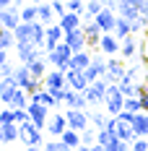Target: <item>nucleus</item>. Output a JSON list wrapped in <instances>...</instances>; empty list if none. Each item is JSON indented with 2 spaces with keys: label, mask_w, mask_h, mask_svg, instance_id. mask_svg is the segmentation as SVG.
<instances>
[{
  "label": "nucleus",
  "mask_w": 148,
  "mask_h": 151,
  "mask_svg": "<svg viewBox=\"0 0 148 151\" xmlns=\"http://www.w3.org/2000/svg\"><path fill=\"white\" fill-rule=\"evenodd\" d=\"M47 60L52 63L55 68H60L62 73H68V70H70V60H73V50H70V45L60 42V45L47 55Z\"/></svg>",
  "instance_id": "obj_1"
},
{
  "label": "nucleus",
  "mask_w": 148,
  "mask_h": 151,
  "mask_svg": "<svg viewBox=\"0 0 148 151\" xmlns=\"http://www.w3.org/2000/svg\"><path fill=\"white\" fill-rule=\"evenodd\" d=\"M107 91H109V81L107 78H99V81L89 83V89L83 91V94H86L89 104H102V102H107Z\"/></svg>",
  "instance_id": "obj_2"
},
{
  "label": "nucleus",
  "mask_w": 148,
  "mask_h": 151,
  "mask_svg": "<svg viewBox=\"0 0 148 151\" xmlns=\"http://www.w3.org/2000/svg\"><path fill=\"white\" fill-rule=\"evenodd\" d=\"M122 109H125V94L119 91L117 83H109V91H107V112L117 117Z\"/></svg>",
  "instance_id": "obj_3"
},
{
  "label": "nucleus",
  "mask_w": 148,
  "mask_h": 151,
  "mask_svg": "<svg viewBox=\"0 0 148 151\" xmlns=\"http://www.w3.org/2000/svg\"><path fill=\"white\" fill-rule=\"evenodd\" d=\"M65 117H68V128H73L78 133H83V130L89 128V120H91V115L86 109H68Z\"/></svg>",
  "instance_id": "obj_4"
},
{
  "label": "nucleus",
  "mask_w": 148,
  "mask_h": 151,
  "mask_svg": "<svg viewBox=\"0 0 148 151\" xmlns=\"http://www.w3.org/2000/svg\"><path fill=\"white\" fill-rule=\"evenodd\" d=\"M26 109H29L31 122H34L39 130H44L47 122H49V117H47V109H49V107H47V104H39V102H29V107H26Z\"/></svg>",
  "instance_id": "obj_5"
},
{
  "label": "nucleus",
  "mask_w": 148,
  "mask_h": 151,
  "mask_svg": "<svg viewBox=\"0 0 148 151\" xmlns=\"http://www.w3.org/2000/svg\"><path fill=\"white\" fill-rule=\"evenodd\" d=\"M125 73H127V68H125L122 60H117V58H109V60H107V73H104V78H107L109 83H119V81L125 78Z\"/></svg>",
  "instance_id": "obj_6"
},
{
  "label": "nucleus",
  "mask_w": 148,
  "mask_h": 151,
  "mask_svg": "<svg viewBox=\"0 0 148 151\" xmlns=\"http://www.w3.org/2000/svg\"><path fill=\"white\" fill-rule=\"evenodd\" d=\"M21 141H24L26 146H39V143H42V130H39L31 120L24 122V125H21Z\"/></svg>",
  "instance_id": "obj_7"
},
{
  "label": "nucleus",
  "mask_w": 148,
  "mask_h": 151,
  "mask_svg": "<svg viewBox=\"0 0 148 151\" xmlns=\"http://www.w3.org/2000/svg\"><path fill=\"white\" fill-rule=\"evenodd\" d=\"M65 45H70L73 52H81V50H86L89 42H86V34H83V26L81 29H73V31H65V39H62Z\"/></svg>",
  "instance_id": "obj_8"
},
{
  "label": "nucleus",
  "mask_w": 148,
  "mask_h": 151,
  "mask_svg": "<svg viewBox=\"0 0 148 151\" xmlns=\"http://www.w3.org/2000/svg\"><path fill=\"white\" fill-rule=\"evenodd\" d=\"M117 11H109V8H104L102 13L96 16V18H94V21H96V24H99V26H102V31L104 34H114V26H117Z\"/></svg>",
  "instance_id": "obj_9"
},
{
  "label": "nucleus",
  "mask_w": 148,
  "mask_h": 151,
  "mask_svg": "<svg viewBox=\"0 0 148 151\" xmlns=\"http://www.w3.org/2000/svg\"><path fill=\"white\" fill-rule=\"evenodd\" d=\"M89 104V99H86V94L83 91H75V89H65V107L68 109H86Z\"/></svg>",
  "instance_id": "obj_10"
},
{
  "label": "nucleus",
  "mask_w": 148,
  "mask_h": 151,
  "mask_svg": "<svg viewBox=\"0 0 148 151\" xmlns=\"http://www.w3.org/2000/svg\"><path fill=\"white\" fill-rule=\"evenodd\" d=\"M16 50H18V63H24V65H31L36 58L44 55V50H39L34 45H16Z\"/></svg>",
  "instance_id": "obj_11"
},
{
  "label": "nucleus",
  "mask_w": 148,
  "mask_h": 151,
  "mask_svg": "<svg viewBox=\"0 0 148 151\" xmlns=\"http://www.w3.org/2000/svg\"><path fill=\"white\" fill-rule=\"evenodd\" d=\"M62 39H65V31H62V26H60V24H52V26H47V42H44V52L49 55V52H52V50H55V47H57L60 42H62Z\"/></svg>",
  "instance_id": "obj_12"
},
{
  "label": "nucleus",
  "mask_w": 148,
  "mask_h": 151,
  "mask_svg": "<svg viewBox=\"0 0 148 151\" xmlns=\"http://www.w3.org/2000/svg\"><path fill=\"white\" fill-rule=\"evenodd\" d=\"M83 73H86V78H89V83H94V81L104 78V73H107V60H104V58H94V60H91V65L83 70Z\"/></svg>",
  "instance_id": "obj_13"
},
{
  "label": "nucleus",
  "mask_w": 148,
  "mask_h": 151,
  "mask_svg": "<svg viewBox=\"0 0 148 151\" xmlns=\"http://www.w3.org/2000/svg\"><path fill=\"white\" fill-rule=\"evenodd\" d=\"M65 78H68V86L75 91H86L89 89V78H86V73L83 70H75V68H70L68 73H65Z\"/></svg>",
  "instance_id": "obj_14"
},
{
  "label": "nucleus",
  "mask_w": 148,
  "mask_h": 151,
  "mask_svg": "<svg viewBox=\"0 0 148 151\" xmlns=\"http://www.w3.org/2000/svg\"><path fill=\"white\" fill-rule=\"evenodd\" d=\"M83 34H86V42H89V47H99V42H102V26L96 24V21H83Z\"/></svg>",
  "instance_id": "obj_15"
},
{
  "label": "nucleus",
  "mask_w": 148,
  "mask_h": 151,
  "mask_svg": "<svg viewBox=\"0 0 148 151\" xmlns=\"http://www.w3.org/2000/svg\"><path fill=\"white\" fill-rule=\"evenodd\" d=\"M62 86H68V78H65V73L60 68H55V70H49L44 76V89L55 91V89H62Z\"/></svg>",
  "instance_id": "obj_16"
},
{
  "label": "nucleus",
  "mask_w": 148,
  "mask_h": 151,
  "mask_svg": "<svg viewBox=\"0 0 148 151\" xmlns=\"http://www.w3.org/2000/svg\"><path fill=\"white\" fill-rule=\"evenodd\" d=\"M57 24L62 26V31L81 29V26H83V13H73V11H68L65 16H60V21H57Z\"/></svg>",
  "instance_id": "obj_17"
},
{
  "label": "nucleus",
  "mask_w": 148,
  "mask_h": 151,
  "mask_svg": "<svg viewBox=\"0 0 148 151\" xmlns=\"http://www.w3.org/2000/svg\"><path fill=\"white\" fill-rule=\"evenodd\" d=\"M65 130H68V117H65V115H52V117H49V122H47V133L60 138Z\"/></svg>",
  "instance_id": "obj_18"
},
{
  "label": "nucleus",
  "mask_w": 148,
  "mask_h": 151,
  "mask_svg": "<svg viewBox=\"0 0 148 151\" xmlns=\"http://www.w3.org/2000/svg\"><path fill=\"white\" fill-rule=\"evenodd\" d=\"M44 42H47V26L42 21H34V24H31V45L39 47V50H44Z\"/></svg>",
  "instance_id": "obj_19"
},
{
  "label": "nucleus",
  "mask_w": 148,
  "mask_h": 151,
  "mask_svg": "<svg viewBox=\"0 0 148 151\" xmlns=\"http://www.w3.org/2000/svg\"><path fill=\"white\" fill-rule=\"evenodd\" d=\"M99 47H102L104 55H117L119 47H122V42H119V37H114V34H102V42H99Z\"/></svg>",
  "instance_id": "obj_20"
},
{
  "label": "nucleus",
  "mask_w": 148,
  "mask_h": 151,
  "mask_svg": "<svg viewBox=\"0 0 148 151\" xmlns=\"http://www.w3.org/2000/svg\"><path fill=\"white\" fill-rule=\"evenodd\" d=\"M133 128H135V136L138 138H148V112H138L135 115Z\"/></svg>",
  "instance_id": "obj_21"
},
{
  "label": "nucleus",
  "mask_w": 148,
  "mask_h": 151,
  "mask_svg": "<svg viewBox=\"0 0 148 151\" xmlns=\"http://www.w3.org/2000/svg\"><path fill=\"white\" fill-rule=\"evenodd\" d=\"M13 34H16V45H31V24H18L13 29Z\"/></svg>",
  "instance_id": "obj_22"
},
{
  "label": "nucleus",
  "mask_w": 148,
  "mask_h": 151,
  "mask_svg": "<svg viewBox=\"0 0 148 151\" xmlns=\"http://www.w3.org/2000/svg\"><path fill=\"white\" fill-rule=\"evenodd\" d=\"M91 60H94V58H91V55L86 52V50H81V52H73L70 68H75V70H86V68L91 65Z\"/></svg>",
  "instance_id": "obj_23"
},
{
  "label": "nucleus",
  "mask_w": 148,
  "mask_h": 151,
  "mask_svg": "<svg viewBox=\"0 0 148 151\" xmlns=\"http://www.w3.org/2000/svg\"><path fill=\"white\" fill-rule=\"evenodd\" d=\"M104 8H107L104 0H89V3H86V11H83V21H94Z\"/></svg>",
  "instance_id": "obj_24"
},
{
  "label": "nucleus",
  "mask_w": 148,
  "mask_h": 151,
  "mask_svg": "<svg viewBox=\"0 0 148 151\" xmlns=\"http://www.w3.org/2000/svg\"><path fill=\"white\" fill-rule=\"evenodd\" d=\"M29 94H26V89H21V86H18V89H16V94H13V99H11V109H26V107H29Z\"/></svg>",
  "instance_id": "obj_25"
},
{
  "label": "nucleus",
  "mask_w": 148,
  "mask_h": 151,
  "mask_svg": "<svg viewBox=\"0 0 148 151\" xmlns=\"http://www.w3.org/2000/svg\"><path fill=\"white\" fill-rule=\"evenodd\" d=\"M36 11H39V21L44 24V26H52V18H55V8H52V3H42V5H36Z\"/></svg>",
  "instance_id": "obj_26"
},
{
  "label": "nucleus",
  "mask_w": 148,
  "mask_h": 151,
  "mask_svg": "<svg viewBox=\"0 0 148 151\" xmlns=\"http://www.w3.org/2000/svg\"><path fill=\"white\" fill-rule=\"evenodd\" d=\"M60 141H62V143H68L70 149H78V146L83 143V141H81V133H78V130H73V128H68V130L60 136Z\"/></svg>",
  "instance_id": "obj_27"
},
{
  "label": "nucleus",
  "mask_w": 148,
  "mask_h": 151,
  "mask_svg": "<svg viewBox=\"0 0 148 151\" xmlns=\"http://www.w3.org/2000/svg\"><path fill=\"white\" fill-rule=\"evenodd\" d=\"M130 34H133V24H130L127 18H122V16H119V18H117V26H114V37L125 39V37H130Z\"/></svg>",
  "instance_id": "obj_28"
},
{
  "label": "nucleus",
  "mask_w": 148,
  "mask_h": 151,
  "mask_svg": "<svg viewBox=\"0 0 148 151\" xmlns=\"http://www.w3.org/2000/svg\"><path fill=\"white\" fill-rule=\"evenodd\" d=\"M16 45V34L13 29H5L3 24H0V50H8V47Z\"/></svg>",
  "instance_id": "obj_29"
},
{
  "label": "nucleus",
  "mask_w": 148,
  "mask_h": 151,
  "mask_svg": "<svg viewBox=\"0 0 148 151\" xmlns=\"http://www.w3.org/2000/svg\"><path fill=\"white\" fill-rule=\"evenodd\" d=\"M114 133H117V136L122 138V141H130V143H133L135 138H138V136H135V128L130 125V122H119V125H117V130H114Z\"/></svg>",
  "instance_id": "obj_30"
},
{
  "label": "nucleus",
  "mask_w": 148,
  "mask_h": 151,
  "mask_svg": "<svg viewBox=\"0 0 148 151\" xmlns=\"http://www.w3.org/2000/svg\"><path fill=\"white\" fill-rule=\"evenodd\" d=\"M135 50H138L135 37H133V34H130V37H125V39H122V47H119V55H122V58H133Z\"/></svg>",
  "instance_id": "obj_31"
},
{
  "label": "nucleus",
  "mask_w": 148,
  "mask_h": 151,
  "mask_svg": "<svg viewBox=\"0 0 148 151\" xmlns=\"http://www.w3.org/2000/svg\"><path fill=\"white\" fill-rule=\"evenodd\" d=\"M21 21H24V24H34V21H39V11H36L34 3L21 8Z\"/></svg>",
  "instance_id": "obj_32"
},
{
  "label": "nucleus",
  "mask_w": 148,
  "mask_h": 151,
  "mask_svg": "<svg viewBox=\"0 0 148 151\" xmlns=\"http://www.w3.org/2000/svg\"><path fill=\"white\" fill-rule=\"evenodd\" d=\"M44 60H47V58H36V60H34V63H31V65H29V68H31V76H34V78H39V81H44Z\"/></svg>",
  "instance_id": "obj_33"
},
{
  "label": "nucleus",
  "mask_w": 148,
  "mask_h": 151,
  "mask_svg": "<svg viewBox=\"0 0 148 151\" xmlns=\"http://www.w3.org/2000/svg\"><path fill=\"white\" fill-rule=\"evenodd\" d=\"M44 151H70V146L62 141H44Z\"/></svg>",
  "instance_id": "obj_34"
},
{
  "label": "nucleus",
  "mask_w": 148,
  "mask_h": 151,
  "mask_svg": "<svg viewBox=\"0 0 148 151\" xmlns=\"http://www.w3.org/2000/svg\"><path fill=\"white\" fill-rule=\"evenodd\" d=\"M125 109H130V112H143L140 99H138V96H125Z\"/></svg>",
  "instance_id": "obj_35"
},
{
  "label": "nucleus",
  "mask_w": 148,
  "mask_h": 151,
  "mask_svg": "<svg viewBox=\"0 0 148 151\" xmlns=\"http://www.w3.org/2000/svg\"><path fill=\"white\" fill-rule=\"evenodd\" d=\"M65 5H68V11H73V13H83V11H86V0H65Z\"/></svg>",
  "instance_id": "obj_36"
},
{
  "label": "nucleus",
  "mask_w": 148,
  "mask_h": 151,
  "mask_svg": "<svg viewBox=\"0 0 148 151\" xmlns=\"http://www.w3.org/2000/svg\"><path fill=\"white\" fill-rule=\"evenodd\" d=\"M96 138H99V133H91L89 128L81 133V141H83V146H94V143H96Z\"/></svg>",
  "instance_id": "obj_37"
},
{
  "label": "nucleus",
  "mask_w": 148,
  "mask_h": 151,
  "mask_svg": "<svg viewBox=\"0 0 148 151\" xmlns=\"http://www.w3.org/2000/svg\"><path fill=\"white\" fill-rule=\"evenodd\" d=\"M13 120L18 122V125H24V122H29V109H13Z\"/></svg>",
  "instance_id": "obj_38"
},
{
  "label": "nucleus",
  "mask_w": 148,
  "mask_h": 151,
  "mask_svg": "<svg viewBox=\"0 0 148 151\" xmlns=\"http://www.w3.org/2000/svg\"><path fill=\"white\" fill-rule=\"evenodd\" d=\"M11 122H16V120H13V109H11V107H5V109L0 112V125H11Z\"/></svg>",
  "instance_id": "obj_39"
},
{
  "label": "nucleus",
  "mask_w": 148,
  "mask_h": 151,
  "mask_svg": "<svg viewBox=\"0 0 148 151\" xmlns=\"http://www.w3.org/2000/svg\"><path fill=\"white\" fill-rule=\"evenodd\" d=\"M49 3H52V8H55L57 18H60V16H65V13H68V5H65L62 0H49Z\"/></svg>",
  "instance_id": "obj_40"
},
{
  "label": "nucleus",
  "mask_w": 148,
  "mask_h": 151,
  "mask_svg": "<svg viewBox=\"0 0 148 151\" xmlns=\"http://www.w3.org/2000/svg\"><path fill=\"white\" fill-rule=\"evenodd\" d=\"M135 115H138V112H130V109H122V112L117 115V120H119V122H130V125H133Z\"/></svg>",
  "instance_id": "obj_41"
},
{
  "label": "nucleus",
  "mask_w": 148,
  "mask_h": 151,
  "mask_svg": "<svg viewBox=\"0 0 148 151\" xmlns=\"http://www.w3.org/2000/svg\"><path fill=\"white\" fill-rule=\"evenodd\" d=\"M107 120H109L107 115H91V122H94L99 130H104V128H107Z\"/></svg>",
  "instance_id": "obj_42"
},
{
  "label": "nucleus",
  "mask_w": 148,
  "mask_h": 151,
  "mask_svg": "<svg viewBox=\"0 0 148 151\" xmlns=\"http://www.w3.org/2000/svg\"><path fill=\"white\" fill-rule=\"evenodd\" d=\"M133 151H148V138H135L133 141Z\"/></svg>",
  "instance_id": "obj_43"
},
{
  "label": "nucleus",
  "mask_w": 148,
  "mask_h": 151,
  "mask_svg": "<svg viewBox=\"0 0 148 151\" xmlns=\"http://www.w3.org/2000/svg\"><path fill=\"white\" fill-rule=\"evenodd\" d=\"M13 73H16V65H11V63H5V65H0V76H3V78H11Z\"/></svg>",
  "instance_id": "obj_44"
},
{
  "label": "nucleus",
  "mask_w": 148,
  "mask_h": 151,
  "mask_svg": "<svg viewBox=\"0 0 148 151\" xmlns=\"http://www.w3.org/2000/svg\"><path fill=\"white\" fill-rule=\"evenodd\" d=\"M104 5H107L109 11H117V8H119V0H104Z\"/></svg>",
  "instance_id": "obj_45"
},
{
  "label": "nucleus",
  "mask_w": 148,
  "mask_h": 151,
  "mask_svg": "<svg viewBox=\"0 0 148 151\" xmlns=\"http://www.w3.org/2000/svg\"><path fill=\"white\" fill-rule=\"evenodd\" d=\"M8 63V50H0V65H5Z\"/></svg>",
  "instance_id": "obj_46"
},
{
  "label": "nucleus",
  "mask_w": 148,
  "mask_h": 151,
  "mask_svg": "<svg viewBox=\"0 0 148 151\" xmlns=\"http://www.w3.org/2000/svg\"><path fill=\"white\" fill-rule=\"evenodd\" d=\"M8 5H13V0H0V8H8Z\"/></svg>",
  "instance_id": "obj_47"
},
{
  "label": "nucleus",
  "mask_w": 148,
  "mask_h": 151,
  "mask_svg": "<svg viewBox=\"0 0 148 151\" xmlns=\"http://www.w3.org/2000/svg\"><path fill=\"white\" fill-rule=\"evenodd\" d=\"M24 151H42V149H39V146H26Z\"/></svg>",
  "instance_id": "obj_48"
},
{
  "label": "nucleus",
  "mask_w": 148,
  "mask_h": 151,
  "mask_svg": "<svg viewBox=\"0 0 148 151\" xmlns=\"http://www.w3.org/2000/svg\"><path fill=\"white\" fill-rule=\"evenodd\" d=\"M81 151H94V149H91V146H83V149H81Z\"/></svg>",
  "instance_id": "obj_49"
},
{
  "label": "nucleus",
  "mask_w": 148,
  "mask_h": 151,
  "mask_svg": "<svg viewBox=\"0 0 148 151\" xmlns=\"http://www.w3.org/2000/svg\"><path fill=\"white\" fill-rule=\"evenodd\" d=\"M31 3H34V5H42V0H31Z\"/></svg>",
  "instance_id": "obj_50"
},
{
  "label": "nucleus",
  "mask_w": 148,
  "mask_h": 151,
  "mask_svg": "<svg viewBox=\"0 0 148 151\" xmlns=\"http://www.w3.org/2000/svg\"><path fill=\"white\" fill-rule=\"evenodd\" d=\"M0 143H3V128H0Z\"/></svg>",
  "instance_id": "obj_51"
},
{
  "label": "nucleus",
  "mask_w": 148,
  "mask_h": 151,
  "mask_svg": "<svg viewBox=\"0 0 148 151\" xmlns=\"http://www.w3.org/2000/svg\"><path fill=\"white\" fill-rule=\"evenodd\" d=\"M143 81H146V83H148V70H146V78H143Z\"/></svg>",
  "instance_id": "obj_52"
},
{
  "label": "nucleus",
  "mask_w": 148,
  "mask_h": 151,
  "mask_svg": "<svg viewBox=\"0 0 148 151\" xmlns=\"http://www.w3.org/2000/svg\"><path fill=\"white\" fill-rule=\"evenodd\" d=\"M0 89H3V76H0Z\"/></svg>",
  "instance_id": "obj_53"
},
{
  "label": "nucleus",
  "mask_w": 148,
  "mask_h": 151,
  "mask_svg": "<svg viewBox=\"0 0 148 151\" xmlns=\"http://www.w3.org/2000/svg\"><path fill=\"white\" fill-rule=\"evenodd\" d=\"M8 151H16V149H8Z\"/></svg>",
  "instance_id": "obj_54"
},
{
  "label": "nucleus",
  "mask_w": 148,
  "mask_h": 151,
  "mask_svg": "<svg viewBox=\"0 0 148 151\" xmlns=\"http://www.w3.org/2000/svg\"><path fill=\"white\" fill-rule=\"evenodd\" d=\"M86 3H89V0H86Z\"/></svg>",
  "instance_id": "obj_55"
}]
</instances>
